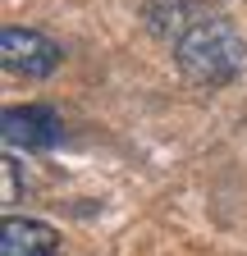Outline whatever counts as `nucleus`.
Returning a JSON list of instances; mask_svg holds the SVG:
<instances>
[{"instance_id":"20e7f679","label":"nucleus","mask_w":247,"mask_h":256,"mask_svg":"<svg viewBox=\"0 0 247 256\" xmlns=\"http://www.w3.org/2000/svg\"><path fill=\"white\" fill-rule=\"evenodd\" d=\"M0 256H60V234L46 220L10 215L0 224Z\"/></svg>"},{"instance_id":"f257e3e1","label":"nucleus","mask_w":247,"mask_h":256,"mask_svg":"<svg viewBox=\"0 0 247 256\" xmlns=\"http://www.w3.org/2000/svg\"><path fill=\"white\" fill-rule=\"evenodd\" d=\"M178 69L202 87H229L242 64H247V42L238 37V28L229 18H197L178 32L174 42Z\"/></svg>"},{"instance_id":"f03ea898","label":"nucleus","mask_w":247,"mask_h":256,"mask_svg":"<svg viewBox=\"0 0 247 256\" xmlns=\"http://www.w3.org/2000/svg\"><path fill=\"white\" fill-rule=\"evenodd\" d=\"M0 64L18 78H50L60 69V46L37 28H5L0 32Z\"/></svg>"},{"instance_id":"7ed1b4c3","label":"nucleus","mask_w":247,"mask_h":256,"mask_svg":"<svg viewBox=\"0 0 247 256\" xmlns=\"http://www.w3.org/2000/svg\"><path fill=\"white\" fill-rule=\"evenodd\" d=\"M0 128H5V142L18 151H50L64 138V124L50 106H10Z\"/></svg>"}]
</instances>
